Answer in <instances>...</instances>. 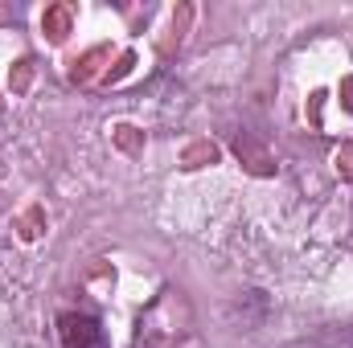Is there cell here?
Instances as JSON below:
<instances>
[{
    "label": "cell",
    "instance_id": "1",
    "mask_svg": "<svg viewBox=\"0 0 353 348\" xmlns=\"http://www.w3.org/2000/svg\"><path fill=\"white\" fill-rule=\"evenodd\" d=\"M62 345L66 348H107V336L94 316H62Z\"/></svg>",
    "mask_w": 353,
    "mask_h": 348
}]
</instances>
